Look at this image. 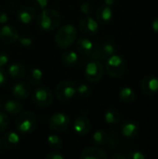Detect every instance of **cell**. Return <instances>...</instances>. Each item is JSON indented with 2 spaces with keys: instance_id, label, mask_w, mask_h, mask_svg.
Here are the masks:
<instances>
[{
  "instance_id": "6da1fadb",
  "label": "cell",
  "mask_w": 158,
  "mask_h": 159,
  "mask_svg": "<svg viewBox=\"0 0 158 159\" xmlns=\"http://www.w3.org/2000/svg\"><path fill=\"white\" fill-rule=\"evenodd\" d=\"M36 22L41 30L52 32L60 26L61 22V15L56 9L44 8L40 10Z\"/></svg>"
},
{
  "instance_id": "7a4b0ae2",
  "label": "cell",
  "mask_w": 158,
  "mask_h": 159,
  "mask_svg": "<svg viewBox=\"0 0 158 159\" xmlns=\"http://www.w3.org/2000/svg\"><path fill=\"white\" fill-rule=\"evenodd\" d=\"M77 36V30L73 24L62 25L55 34V43L56 45L62 49L68 48L71 47Z\"/></svg>"
},
{
  "instance_id": "3957f363",
  "label": "cell",
  "mask_w": 158,
  "mask_h": 159,
  "mask_svg": "<svg viewBox=\"0 0 158 159\" xmlns=\"http://www.w3.org/2000/svg\"><path fill=\"white\" fill-rule=\"evenodd\" d=\"M36 116L30 111L20 113L15 122L16 131L19 134H30L36 128Z\"/></svg>"
},
{
  "instance_id": "277c9868",
  "label": "cell",
  "mask_w": 158,
  "mask_h": 159,
  "mask_svg": "<svg viewBox=\"0 0 158 159\" xmlns=\"http://www.w3.org/2000/svg\"><path fill=\"white\" fill-rule=\"evenodd\" d=\"M127 69V62L125 59L117 54H114L108 57L105 65L106 73L113 78H118L122 76Z\"/></svg>"
},
{
  "instance_id": "5b68a950",
  "label": "cell",
  "mask_w": 158,
  "mask_h": 159,
  "mask_svg": "<svg viewBox=\"0 0 158 159\" xmlns=\"http://www.w3.org/2000/svg\"><path fill=\"white\" fill-rule=\"evenodd\" d=\"M55 94L61 102L70 101L76 94V85L71 80H62L56 86Z\"/></svg>"
},
{
  "instance_id": "8992f818",
  "label": "cell",
  "mask_w": 158,
  "mask_h": 159,
  "mask_svg": "<svg viewBox=\"0 0 158 159\" xmlns=\"http://www.w3.org/2000/svg\"><path fill=\"white\" fill-rule=\"evenodd\" d=\"M104 75V67L101 61L92 60L87 63L85 67V76L86 78L92 83L100 81Z\"/></svg>"
},
{
  "instance_id": "52a82bcc",
  "label": "cell",
  "mask_w": 158,
  "mask_h": 159,
  "mask_svg": "<svg viewBox=\"0 0 158 159\" xmlns=\"http://www.w3.org/2000/svg\"><path fill=\"white\" fill-rule=\"evenodd\" d=\"M32 101L38 106H48L54 102V95L47 88L38 87L32 92Z\"/></svg>"
},
{
  "instance_id": "ba28073f",
  "label": "cell",
  "mask_w": 158,
  "mask_h": 159,
  "mask_svg": "<svg viewBox=\"0 0 158 159\" xmlns=\"http://www.w3.org/2000/svg\"><path fill=\"white\" fill-rule=\"evenodd\" d=\"M70 125V117L64 113H56L48 119V127L53 131H64Z\"/></svg>"
},
{
  "instance_id": "9c48e42d",
  "label": "cell",
  "mask_w": 158,
  "mask_h": 159,
  "mask_svg": "<svg viewBox=\"0 0 158 159\" xmlns=\"http://www.w3.org/2000/svg\"><path fill=\"white\" fill-rule=\"evenodd\" d=\"M18 30L11 24H3L0 28V40L5 44H13L18 41Z\"/></svg>"
},
{
  "instance_id": "30bf717a",
  "label": "cell",
  "mask_w": 158,
  "mask_h": 159,
  "mask_svg": "<svg viewBox=\"0 0 158 159\" xmlns=\"http://www.w3.org/2000/svg\"><path fill=\"white\" fill-rule=\"evenodd\" d=\"M80 31L88 35H95L98 34L100 27L98 20L91 18L90 16H86L79 21Z\"/></svg>"
},
{
  "instance_id": "8fae6325",
  "label": "cell",
  "mask_w": 158,
  "mask_h": 159,
  "mask_svg": "<svg viewBox=\"0 0 158 159\" xmlns=\"http://www.w3.org/2000/svg\"><path fill=\"white\" fill-rule=\"evenodd\" d=\"M141 89L145 95L153 96L158 92V77L156 75H146L141 81Z\"/></svg>"
},
{
  "instance_id": "7c38bea8",
  "label": "cell",
  "mask_w": 158,
  "mask_h": 159,
  "mask_svg": "<svg viewBox=\"0 0 158 159\" xmlns=\"http://www.w3.org/2000/svg\"><path fill=\"white\" fill-rule=\"evenodd\" d=\"M36 17V11L35 8L25 5L20 7L16 13V18L19 20V22L22 24H29L31 23Z\"/></svg>"
},
{
  "instance_id": "4fadbf2b",
  "label": "cell",
  "mask_w": 158,
  "mask_h": 159,
  "mask_svg": "<svg viewBox=\"0 0 158 159\" xmlns=\"http://www.w3.org/2000/svg\"><path fill=\"white\" fill-rule=\"evenodd\" d=\"M91 129V123L88 118L87 115L81 114L78 116L74 122V130L80 136L87 135Z\"/></svg>"
},
{
  "instance_id": "5bb4252c",
  "label": "cell",
  "mask_w": 158,
  "mask_h": 159,
  "mask_svg": "<svg viewBox=\"0 0 158 159\" xmlns=\"http://www.w3.org/2000/svg\"><path fill=\"white\" fill-rule=\"evenodd\" d=\"M120 132L125 138L132 139L138 136L140 132V127L135 121L126 120L120 126Z\"/></svg>"
},
{
  "instance_id": "9a60e30c",
  "label": "cell",
  "mask_w": 158,
  "mask_h": 159,
  "mask_svg": "<svg viewBox=\"0 0 158 159\" xmlns=\"http://www.w3.org/2000/svg\"><path fill=\"white\" fill-rule=\"evenodd\" d=\"M12 95L17 100L26 99L31 94V86L29 82H18L11 89Z\"/></svg>"
},
{
  "instance_id": "2e32d148",
  "label": "cell",
  "mask_w": 158,
  "mask_h": 159,
  "mask_svg": "<svg viewBox=\"0 0 158 159\" xmlns=\"http://www.w3.org/2000/svg\"><path fill=\"white\" fill-rule=\"evenodd\" d=\"M81 159H106L108 158L107 153L100 146L88 147L83 150L80 154Z\"/></svg>"
},
{
  "instance_id": "e0dca14e",
  "label": "cell",
  "mask_w": 158,
  "mask_h": 159,
  "mask_svg": "<svg viewBox=\"0 0 158 159\" xmlns=\"http://www.w3.org/2000/svg\"><path fill=\"white\" fill-rule=\"evenodd\" d=\"M1 141H2L3 147L7 149H14L19 145L20 142V138L18 131L9 130L3 136Z\"/></svg>"
},
{
  "instance_id": "ac0fdd59",
  "label": "cell",
  "mask_w": 158,
  "mask_h": 159,
  "mask_svg": "<svg viewBox=\"0 0 158 159\" xmlns=\"http://www.w3.org/2000/svg\"><path fill=\"white\" fill-rule=\"evenodd\" d=\"M96 20L102 24L110 22L113 19L114 13L110 6L102 5L96 10Z\"/></svg>"
},
{
  "instance_id": "d6986e66",
  "label": "cell",
  "mask_w": 158,
  "mask_h": 159,
  "mask_svg": "<svg viewBox=\"0 0 158 159\" xmlns=\"http://www.w3.org/2000/svg\"><path fill=\"white\" fill-rule=\"evenodd\" d=\"M75 48H76V50L81 55L86 56V57H89L92 50H93L94 44L87 37H81L76 41Z\"/></svg>"
},
{
  "instance_id": "ffe728a7",
  "label": "cell",
  "mask_w": 158,
  "mask_h": 159,
  "mask_svg": "<svg viewBox=\"0 0 158 159\" xmlns=\"http://www.w3.org/2000/svg\"><path fill=\"white\" fill-rule=\"evenodd\" d=\"M25 67L20 62H13L7 68L8 75L13 79H21L25 75Z\"/></svg>"
},
{
  "instance_id": "44dd1931",
  "label": "cell",
  "mask_w": 158,
  "mask_h": 159,
  "mask_svg": "<svg viewBox=\"0 0 158 159\" xmlns=\"http://www.w3.org/2000/svg\"><path fill=\"white\" fill-rule=\"evenodd\" d=\"M104 120L109 125H116L121 120V115L115 108L110 107L104 113Z\"/></svg>"
},
{
  "instance_id": "7402d4cb",
  "label": "cell",
  "mask_w": 158,
  "mask_h": 159,
  "mask_svg": "<svg viewBox=\"0 0 158 159\" xmlns=\"http://www.w3.org/2000/svg\"><path fill=\"white\" fill-rule=\"evenodd\" d=\"M43 76H44V74H43L42 70L39 68L34 67V68L30 69V71L28 73L27 79H28V82L30 83V85L37 86L41 83Z\"/></svg>"
},
{
  "instance_id": "603a6c76",
  "label": "cell",
  "mask_w": 158,
  "mask_h": 159,
  "mask_svg": "<svg viewBox=\"0 0 158 159\" xmlns=\"http://www.w3.org/2000/svg\"><path fill=\"white\" fill-rule=\"evenodd\" d=\"M118 97H119V99L123 102H125V103H131V102H133L136 100V93H135V91L131 88L125 87V88H122L119 90Z\"/></svg>"
},
{
  "instance_id": "cb8c5ba5",
  "label": "cell",
  "mask_w": 158,
  "mask_h": 159,
  "mask_svg": "<svg viewBox=\"0 0 158 159\" xmlns=\"http://www.w3.org/2000/svg\"><path fill=\"white\" fill-rule=\"evenodd\" d=\"M4 109L6 113L10 115H18L22 110V104L16 100H8L4 104Z\"/></svg>"
},
{
  "instance_id": "d4e9b609",
  "label": "cell",
  "mask_w": 158,
  "mask_h": 159,
  "mask_svg": "<svg viewBox=\"0 0 158 159\" xmlns=\"http://www.w3.org/2000/svg\"><path fill=\"white\" fill-rule=\"evenodd\" d=\"M61 61L67 66H74L78 62V54L74 50H65L61 54Z\"/></svg>"
},
{
  "instance_id": "484cf974",
  "label": "cell",
  "mask_w": 158,
  "mask_h": 159,
  "mask_svg": "<svg viewBox=\"0 0 158 159\" xmlns=\"http://www.w3.org/2000/svg\"><path fill=\"white\" fill-rule=\"evenodd\" d=\"M93 142L97 146H104L107 144V141H108V133L103 130V129H98L94 132L93 136H92Z\"/></svg>"
},
{
  "instance_id": "4316f807",
  "label": "cell",
  "mask_w": 158,
  "mask_h": 159,
  "mask_svg": "<svg viewBox=\"0 0 158 159\" xmlns=\"http://www.w3.org/2000/svg\"><path fill=\"white\" fill-rule=\"evenodd\" d=\"M92 60H95V61H103L107 59L106 55L104 54L103 50H102V45L101 44H94V48H93V50L89 56Z\"/></svg>"
},
{
  "instance_id": "83f0119b",
  "label": "cell",
  "mask_w": 158,
  "mask_h": 159,
  "mask_svg": "<svg viewBox=\"0 0 158 159\" xmlns=\"http://www.w3.org/2000/svg\"><path fill=\"white\" fill-rule=\"evenodd\" d=\"M102 45V50L104 52V54L106 55V57H110L114 54L116 53V50H117V47L115 45V43L112 40H106L105 42H103Z\"/></svg>"
},
{
  "instance_id": "f1b7e54d",
  "label": "cell",
  "mask_w": 158,
  "mask_h": 159,
  "mask_svg": "<svg viewBox=\"0 0 158 159\" xmlns=\"http://www.w3.org/2000/svg\"><path fill=\"white\" fill-rule=\"evenodd\" d=\"M47 145L53 149V150H58L61 147L62 145V141L61 139L58 136V135H55V134H51L47 137Z\"/></svg>"
},
{
  "instance_id": "f546056e",
  "label": "cell",
  "mask_w": 158,
  "mask_h": 159,
  "mask_svg": "<svg viewBox=\"0 0 158 159\" xmlns=\"http://www.w3.org/2000/svg\"><path fill=\"white\" fill-rule=\"evenodd\" d=\"M92 93V89L87 84H79L76 86V94H78L81 98L87 99Z\"/></svg>"
},
{
  "instance_id": "4dcf8cb0",
  "label": "cell",
  "mask_w": 158,
  "mask_h": 159,
  "mask_svg": "<svg viewBox=\"0 0 158 159\" xmlns=\"http://www.w3.org/2000/svg\"><path fill=\"white\" fill-rule=\"evenodd\" d=\"M119 143H120V138L118 132H116L115 130H112L108 134V141H107L108 146L110 148H116Z\"/></svg>"
},
{
  "instance_id": "1f68e13d",
  "label": "cell",
  "mask_w": 158,
  "mask_h": 159,
  "mask_svg": "<svg viewBox=\"0 0 158 159\" xmlns=\"http://www.w3.org/2000/svg\"><path fill=\"white\" fill-rule=\"evenodd\" d=\"M9 125V118L7 115L2 111H0V132L7 129Z\"/></svg>"
},
{
  "instance_id": "d6a6232c",
  "label": "cell",
  "mask_w": 158,
  "mask_h": 159,
  "mask_svg": "<svg viewBox=\"0 0 158 159\" xmlns=\"http://www.w3.org/2000/svg\"><path fill=\"white\" fill-rule=\"evenodd\" d=\"M18 41L22 47H30L33 44V37L31 35H27V34L19 35Z\"/></svg>"
},
{
  "instance_id": "836d02e7",
  "label": "cell",
  "mask_w": 158,
  "mask_h": 159,
  "mask_svg": "<svg viewBox=\"0 0 158 159\" xmlns=\"http://www.w3.org/2000/svg\"><path fill=\"white\" fill-rule=\"evenodd\" d=\"M93 7L89 2H84L80 5V12L85 16H89L92 12Z\"/></svg>"
},
{
  "instance_id": "e575fe53",
  "label": "cell",
  "mask_w": 158,
  "mask_h": 159,
  "mask_svg": "<svg viewBox=\"0 0 158 159\" xmlns=\"http://www.w3.org/2000/svg\"><path fill=\"white\" fill-rule=\"evenodd\" d=\"M32 2H33V5L34 6V7L38 10L47 8V4H48V0H32Z\"/></svg>"
},
{
  "instance_id": "d590c367",
  "label": "cell",
  "mask_w": 158,
  "mask_h": 159,
  "mask_svg": "<svg viewBox=\"0 0 158 159\" xmlns=\"http://www.w3.org/2000/svg\"><path fill=\"white\" fill-rule=\"evenodd\" d=\"M9 56L6 51H0V67H4L7 64Z\"/></svg>"
},
{
  "instance_id": "8d00e7d4",
  "label": "cell",
  "mask_w": 158,
  "mask_h": 159,
  "mask_svg": "<svg viewBox=\"0 0 158 159\" xmlns=\"http://www.w3.org/2000/svg\"><path fill=\"white\" fill-rule=\"evenodd\" d=\"M127 158L129 159H144L145 158V156L140 152V151H132L130 152L128 156H127Z\"/></svg>"
},
{
  "instance_id": "74e56055",
  "label": "cell",
  "mask_w": 158,
  "mask_h": 159,
  "mask_svg": "<svg viewBox=\"0 0 158 159\" xmlns=\"http://www.w3.org/2000/svg\"><path fill=\"white\" fill-rule=\"evenodd\" d=\"M46 158L47 159H64V156H63L61 152H59V151L55 150V151H52V152H50L49 154H47V157H46Z\"/></svg>"
},
{
  "instance_id": "f35d334b",
  "label": "cell",
  "mask_w": 158,
  "mask_h": 159,
  "mask_svg": "<svg viewBox=\"0 0 158 159\" xmlns=\"http://www.w3.org/2000/svg\"><path fill=\"white\" fill-rule=\"evenodd\" d=\"M7 81V73L3 67H0V87H3Z\"/></svg>"
},
{
  "instance_id": "ab89813d",
  "label": "cell",
  "mask_w": 158,
  "mask_h": 159,
  "mask_svg": "<svg viewBox=\"0 0 158 159\" xmlns=\"http://www.w3.org/2000/svg\"><path fill=\"white\" fill-rule=\"evenodd\" d=\"M8 21V15L6 11L4 10H0V24H6Z\"/></svg>"
},
{
  "instance_id": "60d3db41",
  "label": "cell",
  "mask_w": 158,
  "mask_h": 159,
  "mask_svg": "<svg viewBox=\"0 0 158 159\" xmlns=\"http://www.w3.org/2000/svg\"><path fill=\"white\" fill-rule=\"evenodd\" d=\"M111 158L112 159H126L127 157L121 153H115L111 156Z\"/></svg>"
},
{
  "instance_id": "b9f144b4",
  "label": "cell",
  "mask_w": 158,
  "mask_h": 159,
  "mask_svg": "<svg viewBox=\"0 0 158 159\" xmlns=\"http://www.w3.org/2000/svg\"><path fill=\"white\" fill-rule=\"evenodd\" d=\"M152 29L154 32H156V34H158V17H156L153 22H152Z\"/></svg>"
},
{
  "instance_id": "7bdbcfd3",
  "label": "cell",
  "mask_w": 158,
  "mask_h": 159,
  "mask_svg": "<svg viewBox=\"0 0 158 159\" xmlns=\"http://www.w3.org/2000/svg\"><path fill=\"white\" fill-rule=\"evenodd\" d=\"M116 1H117V0H104V3H105V5L111 7V6L115 5V4L116 3Z\"/></svg>"
},
{
  "instance_id": "ee69618b",
  "label": "cell",
  "mask_w": 158,
  "mask_h": 159,
  "mask_svg": "<svg viewBox=\"0 0 158 159\" xmlns=\"http://www.w3.org/2000/svg\"><path fill=\"white\" fill-rule=\"evenodd\" d=\"M2 148H3V144H2V141H1V139H0V152H1V150H2Z\"/></svg>"
},
{
  "instance_id": "f6af8a7d",
  "label": "cell",
  "mask_w": 158,
  "mask_h": 159,
  "mask_svg": "<svg viewBox=\"0 0 158 159\" xmlns=\"http://www.w3.org/2000/svg\"><path fill=\"white\" fill-rule=\"evenodd\" d=\"M1 106H2V102H0V107H1Z\"/></svg>"
}]
</instances>
